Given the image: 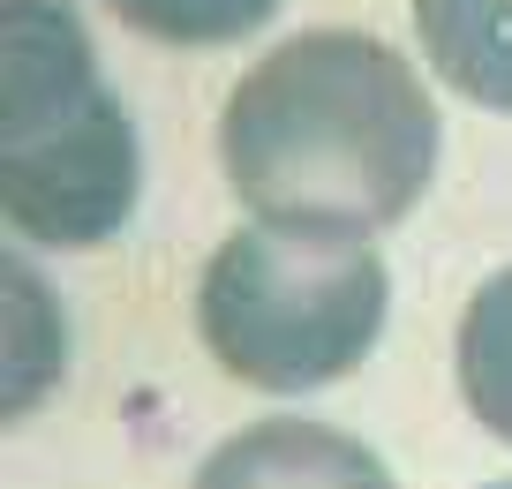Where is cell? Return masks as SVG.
<instances>
[{
	"label": "cell",
	"instance_id": "2",
	"mask_svg": "<svg viewBox=\"0 0 512 489\" xmlns=\"http://www.w3.org/2000/svg\"><path fill=\"white\" fill-rule=\"evenodd\" d=\"M0 204L38 249H98L128 226L144 151L68 0H0Z\"/></svg>",
	"mask_w": 512,
	"mask_h": 489
},
{
	"label": "cell",
	"instance_id": "5",
	"mask_svg": "<svg viewBox=\"0 0 512 489\" xmlns=\"http://www.w3.org/2000/svg\"><path fill=\"white\" fill-rule=\"evenodd\" d=\"M415 38L467 106L512 113V0H415Z\"/></svg>",
	"mask_w": 512,
	"mask_h": 489
},
{
	"label": "cell",
	"instance_id": "1",
	"mask_svg": "<svg viewBox=\"0 0 512 489\" xmlns=\"http://www.w3.org/2000/svg\"><path fill=\"white\" fill-rule=\"evenodd\" d=\"M430 83L369 31H302L234 83L219 158L256 226L369 241L400 226L437 181Z\"/></svg>",
	"mask_w": 512,
	"mask_h": 489
},
{
	"label": "cell",
	"instance_id": "3",
	"mask_svg": "<svg viewBox=\"0 0 512 489\" xmlns=\"http://www.w3.org/2000/svg\"><path fill=\"white\" fill-rule=\"evenodd\" d=\"M392 309V271L369 241L234 226L196 286V324L226 377L256 392H317L369 362Z\"/></svg>",
	"mask_w": 512,
	"mask_h": 489
},
{
	"label": "cell",
	"instance_id": "8",
	"mask_svg": "<svg viewBox=\"0 0 512 489\" xmlns=\"http://www.w3.org/2000/svg\"><path fill=\"white\" fill-rule=\"evenodd\" d=\"M113 8L166 46H226L279 16V0H113Z\"/></svg>",
	"mask_w": 512,
	"mask_h": 489
},
{
	"label": "cell",
	"instance_id": "4",
	"mask_svg": "<svg viewBox=\"0 0 512 489\" xmlns=\"http://www.w3.org/2000/svg\"><path fill=\"white\" fill-rule=\"evenodd\" d=\"M189 489H392V467L347 429L272 414V422L234 429L196 467Z\"/></svg>",
	"mask_w": 512,
	"mask_h": 489
},
{
	"label": "cell",
	"instance_id": "7",
	"mask_svg": "<svg viewBox=\"0 0 512 489\" xmlns=\"http://www.w3.org/2000/svg\"><path fill=\"white\" fill-rule=\"evenodd\" d=\"M68 362V339H61V309H53L46 279L31 264H8V414H31L38 399L53 392Z\"/></svg>",
	"mask_w": 512,
	"mask_h": 489
},
{
	"label": "cell",
	"instance_id": "9",
	"mask_svg": "<svg viewBox=\"0 0 512 489\" xmlns=\"http://www.w3.org/2000/svg\"><path fill=\"white\" fill-rule=\"evenodd\" d=\"M490 489H512V482H490Z\"/></svg>",
	"mask_w": 512,
	"mask_h": 489
},
{
	"label": "cell",
	"instance_id": "6",
	"mask_svg": "<svg viewBox=\"0 0 512 489\" xmlns=\"http://www.w3.org/2000/svg\"><path fill=\"white\" fill-rule=\"evenodd\" d=\"M452 362H460V392L475 407V422L512 444V264L475 286Z\"/></svg>",
	"mask_w": 512,
	"mask_h": 489
}]
</instances>
